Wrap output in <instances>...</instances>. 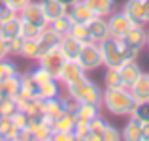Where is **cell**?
I'll list each match as a JSON object with an SVG mask.
<instances>
[{"mask_svg":"<svg viewBox=\"0 0 149 141\" xmlns=\"http://www.w3.org/2000/svg\"><path fill=\"white\" fill-rule=\"evenodd\" d=\"M100 55H102V64L106 68H119L125 60L136 58V51H130L127 45L121 41V38H115L109 34L106 40H102L98 44Z\"/></svg>","mask_w":149,"mask_h":141,"instance_id":"1","label":"cell"},{"mask_svg":"<svg viewBox=\"0 0 149 141\" xmlns=\"http://www.w3.org/2000/svg\"><path fill=\"white\" fill-rule=\"evenodd\" d=\"M102 104L109 113L123 117L132 113L136 100L132 98L130 91L125 87H106V91L102 92Z\"/></svg>","mask_w":149,"mask_h":141,"instance_id":"2","label":"cell"},{"mask_svg":"<svg viewBox=\"0 0 149 141\" xmlns=\"http://www.w3.org/2000/svg\"><path fill=\"white\" fill-rule=\"evenodd\" d=\"M66 88H68V96L76 100L77 104H95V105L102 104V91L91 79H87V75L68 83Z\"/></svg>","mask_w":149,"mask_h":141,"instance_id":"3","label":"cell"},{"mask_svg":"<svg viewBox=\"0 0 149 141\" xmlns=\"http://www.w3.org/2000/svg\"><path fill=\"white\" fill-rule=\"evenodd\" d=\"M77 62H79V66L85 72L100 68L102 66V55H100L98 44H95V41H85L83 47H81L79 57H77Z\"/></svg>","mask_w":149,"mask_h":141,"instance_id":"4","label":"cell"},{"mask_svg":"<svg viewBox=\"0 0 149 141\" xmlns=\"http://www.w3.org/2000/svg\"><path fill=\"white\" fill-rule=\"evenodd\" d=\"M125 13L134 25H147L149 23V0H128L125 4Z\"/></svg>","mask_w":149,"mask_h":141,"instance_id":"5","label":"cell"},{"mask_svg":"<svg viewBox=\"0 0 149 141\" xmlns=\"http://www.w3.org/2000/svg\"><path fill=\"white\" fill-rule=\"evenodd\" d=\"M108 26H109V34L111 36L123 38L134 26V23L128 19V15L125 11H121V13H109L108 15Z\"/></svg>","mask_w":149,"mask_h":141,"instance_id":"6","label":"cell"},{"mask_svg":"<svg viewBox=\"0 0 149 141\" xmlns=\"http://www.w3.org/2000/svg\"><path fill=\"white\" fill-rule=\"evenodd\" d=\"M19 17H21L23 21H30V23H34V25H38V26H44V28L49 26V23H47V19H45V13H44V10H42L40 2H32V0H30L25 8L19 11Z\"/></svg>","mask_w":149,"mask_h":141,"instance_id":"7","label":"cell"},{"mask_svg":"<svg viewBox=\"0 0 149 141\" xmlns=\"http://www.w3.org/2000/svg\"><path fill=\"white\" fill-rule=\"evenodd\" d=\"M64 55L61 53V49H58V45L55 47V49H49L47 53H44L40 58H38V62H40L42 68H45L47 72H51L55 77H57L58 70L62 68V64H64Z\"/></svg>","mask_w":149,"mask_h":141,"instance_id":"8","label":"cell"},{"mask_svg":"<svg viewBox=\"0 0 149 141\" xmlns=\"http://www.w3.org/2000/svg\"><path fill=\"white\" fill-rule=\"evenodd\" d=\"M121 41H123V44L127 45L130 51L140 53V49L147 44V32L143 30L142 25H134L123 38H121Z\"/></svg>","mask_w":149,"mask_h":141,"instance_id":"9","label":"cell"},{"mask_svg":"<svg viewBox=\"0 0 149 141\" xmlns=\"http://www.w3.org/2000/svg\"><path fill=\"white\" fill-rule=\"evenodd\" d=\"M83 75H85V70L79 66L77 60H64L62 68L58 70V73H57V81H62L64 85H68V83L79 79V77H83Z\"/></svg>","mask_w":149,"mask_h":141,"instance_id":"10","label":"cell"},{"mask_svg":"<svg viewBox=\"0 0 149 141\" xmlns=\"http://www.w3.org/2000/svg\"><path fill=\"white\" fill-rule=\"evenodd\" d=\"M83 44L85 41H81V40H77V38L70 36V34H66V36H62L61 41H58V49H61L62 55H64L66 60H77Z\"/></svg>","mask_w":149,"mask_h":141,"instance_id":"11","label":"cell"},{"mask_svg":"<svg viewBox=\"0 0 149 141\" xmlns=\"http://www.w3.org/2000/svg\"><path fill=\"white\" fill-rule=\"evenodd\" d=\"M117 72H119V77H121V83H123V87H125V88H130L132 83H134V81L140 77L142 70H140V66L136 64L134 58H130V60H125L123 64L117 68Z\"/></svg>","mask_w":149,"mask_h":141,"instance_id":"12","label":"cell"},{"mask_svg":"<svg viewBox=\"0 0 149 141\" xmlns=\"http://www.w3.org/2000/svg\"><path fill=\"white\" fill-rule=\"evenodd\" d=\"M89 28V40L95 41V44H100L102 40L109 36V26H108V19L106 17H95L87 23Z\"/></svg>","mask_w":149,"mask_h":141,"instance_id":"13","label":"cell"},{"mask_svg":"<svg viewBox=\"0 0 149 141\" xmlns=\"http://www.w3.org/2000/svg\"><path fill=\"white\" fill-rule=\"evenodd\" d=\"M15 105L17 109L25 111L26 115H38L42 113V105H44V100L38 96H23V94H17L15 96Z\"/></svg>","mask_w":149,"mask_h":141,"instance_id":"14","label":"cell"},{"mask_svg":"<svg viewBox=\"0 0 149 141\" xmlns=\"http://www.w3.org/2000/svg\"><path fill=\"white\" fill-rule=\"evenodd\" d=\"M68 17H70V21H76V23H89L96 15L83 0H77L76 4H72L68 8Z\"/></svg>","mask_w":149,"mask_h":141,"instance_id":"15","label":"cell"},{"mask_svg":"<svg viewBox=\"0 0 149 141\" xmlns=\"http://www.w3.org/2000/svg\"><path fill=\"white\" fill-rule=\"evenodd\" d=\"M40 4H42V10H44V13H45L47 23H53L55 19L68 15V6L61 4L58 0H42Z\"/></svg>","mask_w":149,"mask_h":141,"instance_id":"16","label":"cell"},{"mask_svg":"<svg viewBox=\"0 0 149 141\" xmlns=\"http://www.w3.org/2000/svg\"><path fill=\"white\" fill-rule=\"evenodd\" d=\"M66 111L64 107V102H62L61 96L57 98H49V100H44V105H42V113H44L45 119L51 120V124H53V120L57 119V117H61L62 113Z\"/></svg>","mask_w":149,"mask_h":141,"instance_id":"17","label":"cell"},{"mask_svg":"<svg viewBox=\"0 0 149 141\" xmlns=\"http://www.w3.org/2000/svg\"><path fill=\"white\" fill-rule=\"evenodd\" d=\"M132 94V98L138 102H147L149 100V75L147 73H140V77L132 83V87L128 88Z\"/></svg>","mask_w":149,"mask_h":141,"instance_id":"18","label":"cell"},{"mask_svg":"<svg viewBox=\"0 0 149 141\" xmlns=\"http://www.w3.org/2000/svg\"><path fill=\"white\" fill-rule=\"evenodd\" d=\"M0 36L6 41L15 38V36H21V17H19V13L10 17V19L0 21Z\"/></svg>","mask_w":149,"mask_h":141,"instance_id":"19","label":"cell"},{"mask_svg":"<svg viewBox=\"0 0 149 141\" xmlns=\"http://www.w3.org/2000/svg\"><path fill=\"white\" fill-rule=\"evenodd\" d=\"M21 88V77L11 75L6 79H0V100L2 98H15Z\"/></svg>","mask_w":149,"mask_h":141,"instance_id":"20","label":"cell"},{"mask_svg":"<svg viewBox=\"0 0 149 141\" xmlns=\"http://www.w3.org/2000/svg\"><path fill=\"white\" fill-rule=\"evenodd\" d=\"M61 38L62 36H58L55 30H51L49 26L42 32V36H40V40H38V47H40V57L44 53H47L49 49H55V47L58 45V41H61Z\"/></svg>","mask_w":149,"mask_h":141,"instance_id":"21","label":"cell"},{"mask_svg":"<svg viewBox=\"0 0 149 141\" xmlns=\"http://www.w3.org/2000/svg\"><path fill=\"white\" fill-rule=\"evenodd\" d=\"M30 130H32V139L36 141H45V139H51L53 135V128H51V120L45 119L42 122H34V124H29Z\"/></svg>","mask_w":149,"mask_h":141,"instance_id":"22","label":"cell"},{"mask_svg":"<svg viewBox=\"0 0 149 141\" xmlns=\"http://www.w3.org/2000/svg\"><path fill=\"white\" fill-rule=\"evenodd\" d=\"M93 11H95L96 17H108L109 13H113V8H115V0H83Z\"/></svg>","mask_w":149,"mask_h":141,"instance_id":"23","label":"cell"},{"mask_svg":"<svg viewBox=\"0 0 149 141\" xmlns=\"http://www.w3.org/2000/svg\"><path fill=\"white\" fill-rule=\"evenodd\" d=\"M74 126H76V115H74L72 111H64L61 117H57V119L53 120V124H51L53 132H72Z\"/></svg>","mask_w":149,"mask_h":141,"instance_id":"24","label":"cell"},{"mask_svg":"<svg viewBox=\"0 0 149 141\" xmlns=\"http://www.w3.org/2000/svg\"><path fill=\"white\" fill-rule=\"evenodd\" d=\"M74 115H76V120L91 122L95 117H98V105H95V104H77Z\"/></svg>","mask_w":149,"mask_h":141,"instance_id":"25","label":"cell"},{"mask_svg":"<svg viewBox=\"0 0 149 141\" xmlns=\"http://www.w3.org/2000/svg\"><path fill=\"white\" fill-rule=\"evenodd\" d=\"M142 122H138L136 119H130V122L125 126L121 138H125L127 141H142Z\"/></svg>","mask_w":149,"mask_h":141,"instance_id":"26","label":"cell"},{"mask_svg":"<svg viewBox=\"0 0 149 141\" xmlns=\"http://www.w3.org/2000/svg\"><path fill=\"white\" fill-rule=\"evenodd\" d=\"M21 57L29 58V60H38V58H40V47H38V40H32V38H23Z\"/></svg>","mask_w":149,"mask_h":141,"instance_id":"27","label":"cell"},{"mask_svg":"<svg viewBox=\"0 0 149 141\" xmlns=\"http://www.w3.org/2000/svg\"><path fill=\"white\" fill-rule=\"evenodd\" d=\"M58 96V83L57 79H49L45 83L38 85V98L42 100H49V98H57Z\"/></svg>","mask_w":149,"mask_h":141,"instance_id":"28","label":"cell"},{"mask_svg":"<svg viewBox=\"0 0 149 141\" xmlns=\"http://www.w3.org/2000/svg\"><path fill=\"white\" fill-rule=\"evenodd\" d=\"M19 94H23V96H38V83L32 77V73L21 75V88H19Z\"/></svg>","mask_w":149,"mask_h":141,"instance_id":"29","label":"cell"},{"mask_svg":"<svg viewBox=\"0 0 149 141\" xmlns=\"http://www.w3.org/2000/svg\"><path fill=\"white\" fill-rule=\"evenodd\" d=\"M89 126H91V138H89V141H102V135H104V130L108 128V122L98 115L89 122Z\"/></svg>","mask_w":149,"mask_h":141,"instance_id":"30","label":"cell"},{"mask_svg":"<svg viewBox=\"0 0 149 141\" xmlns=\"http://www.w3.org/2000/svg\"><path fill=\"white\" fill-rule=\"evenodd\" d=\"M47 28V26H45ZM44 26H38V25H34V23H30V21H23L21 19V36L23 38H32V40H40V36H42V32H44Z\"/></svg>","mask_w":149,"mask_h":141,"instance_id":"31","label":"cell"},{"mask_svg":"<svg viewBox=\"0 0 149 141\" xmlns=\"http://www.w3.org/2000/svg\"><path fill=\"white\" fill-rule=\"evenodd\" d=\"M132 119H136L142 124H149V100L147 102H138L132 109Z\"/></svg>","mask_w":149,"mask_h":141,"instance_id":"32","label":"cell"},{"mask_svg":"<svg viewBox=\"0 0 149 141\" xmlns=\"http://www.w3.org/2000/svg\"><path fill=\"white\" fill-rule=\"evenodd\" d=\"M68 34H70V36H74V38H77V40H81V41H91V40H89L87 23H76V21H72Z\"/></svg>","mask_w":149,"mask_h":141,"instance_id":"33","label":"cell"},{"mask_svg":"<svg viewBox=\"0 0 149 141\" xmlns=\"http://www.w3.org/2000/svg\"><path fill=\"white\" fill-rule=\"evenodd\" d=\"M70 25H72L70 17H68V15H64V17H58V19H55L53 23H49V28L55 30L58 36H66L68 30H70Z\"/></svg>","mask_w":149,"mask_h":141,"instance_id":"34","label":"cell"},{"mask_svg":"<svg viewBox=\"0 0 149 141\" xmlns=\"http://www.w3.org/2000/svg\"><path fill=\"white\" fill-rule=\"evenodd\" d=\"M72 132L74 138L81 141H89V138H91V126H89V122H83V120H76V126Z\"/></svg>","mask_w":149,"mask_h":141,"instance_id":"35","label":"cell"},{"mask_svg":"<svg viewBox=\"0 0 149 141\" xmlns=\"http://www.w3.org/2000/svg\"><path fill=\"white\" fill-rule=\"evenodd\" d=\"M15 109H17L15 98H2L0 100V117H11Z\"/></svg>","mask_w":149,"mask_h":141,"instance_id":"36","label":"cell"},{"mask_svg":"<svg viewBox=\"0 0 149 141\" xmlns=\"http://www.w3.org/2000/svg\"><path fill=\"white\" fill-rule=\"evenodd\" d=\"M104 81H106V87H123V83H121V77H119V72H117V68H108V70H106Z\"/></svg>","mask_w":149,"mask_h":141,"instance_id":"37","label":"cell"},{"mask_svg":"<svg viewBox=\"0 0 149 141\" xmlns=\"http://www.w3.org/2000/svg\"><path fill=\"white\" fill-rule=\"evenodd\" d=\"M11 75H17V68H15L13 62L2 58L0 60V79H6V77H11Z\"/></svg>","mask_w":149,"mask_h":141,"instance_id":"38","label":"cell"},{"mask_svg":"<svg viewBox=\"0 0 149 141\" xmlns=\"http://www.w3.org/2000/svg\"><path fill=\"white\" fill-rule=\"evenodd\" d=\"M10 119H11V122H13L15 126H19V128H26L29 126V115H26L25 111H21V109H15L13 115H11Z\"/></svg>","mask_w":149,"mask_h":141,"instance_id":"39","label":"cell"},{"mask_svg":"<svg viewBox=\"0 0 149 141\" xmlns=\"http://www.w3.org/2000/svg\"><path fill=\"white\" fill-rule=\"evenodd\" d=\"M32 77L36 79L38 85H40V83H45V81H49V79H57L53 73L47 72L45 68H42V66H38V70H34V72H32Z\"/></svg>","mask_w":149,"mask_h":141,"instance_id":"40","label":"cell"},{"mask_svg":"<svg viewBox=\"0 0 149 141\" xmlns=\"http://www.w3.org/2000/svg\"><path fill=\"white\" fill-rule=\"evenodd\" d=\"M21 49H23V36H15L8 40V53L10 55H21Z\"/></svg>","mask_w":149,"mask_h":141,"instance_id":"41","label":"cell"},{"mask_svg":"<svg viewBox=\"0 0 149 141\" xmlns=\"http://www.w3.org/2000/svg\"><path fill=\"white\" fill-rule=\"evenodd\" d=\"M13 15H17V11H13L10 6H8L6 0H0V21H4V19H10L13 17Z\"/></svg>","mask_w":149,"mask_h":141,"instance_id":"42","label":"cell"},{"mask_svg":"<svg viewBox=\"0 0 149 141\" xmlns=\"http://www.w3.org/2000/svg\"><path fill=\"white\" fill-rule=\"evenodd\" d=\"M119 138H121V134L111 126V124H108V128L104 130V135H102V141H117Z\"/></svg>","mask_w":149,"mask_h":141,"instance_id":"43","label":"cell"},{"mask_svg":"<svg viewBox=\"0 0 149 141\" xmlns=\"http://www.w3.org/2000/svg\"><path fill=\"white\" fill-rule=\"evenodd\" d=\"M51 139L55 141H74V132H53V135H51Z\"/></svg>","mask_w":149,"mask_h":141,"instance_id":"44","label":"cell"},{"mask_svg":"<svg viewBox=\"0 0 149 141\" xmlns=\"http://www.w3.org/2000/svg\"><path fill=\"white\" fill-rule=\"evenodd\" d=\"M6 2H8V6H10L11 10H13V11H17V13H19V11H21L23 8H25L26 4L30 2V0H6Z\"/></svg>","mask_w":149,"mask_h":141,"instance_id":"45","label":"cell"},{"mask_svg":"<svg viewBox=\"0 0 149 141\" xmlns=\"http://www.w3.org/2000/svg\"><path fill=\"white\" fill-rule=\"evenodd\" d=\"M8 55H10V53H8V41L0 36V60H2V58H6Z\"/></svg>","mask_w":149,"mask_h":141,"instance_id":"46","label":"cell"},{"mask_svg":"<svg viewBox=\"0 0 149 141\" xmlns=\"http://www.w3.org/2000/svg\"><path fill=\"white\" fill-rule=\"evenodd\" d=\"M142 141H149V124L142 126Z\"/></svg>","mask_w":149,"mask_h":141,"instance_id":"47","label":"cell"},{"mask_svg":"<svg viewBox=\"0 0 149 141\" xmlns=\"http://www.w3.org/2000/svg\"><path fill=\"white\" fill-rule=\"evenodd\" d=\"M58 2H61V4H64V6H68V8H70V6H72V4H76L77 0H58Z\"/></svg>","mask_w":149,"mask_h":141,"instance_id":"48","label":"cell"},{"mask_svg":"<svg viewBox=\"0 0 149 141\" xmlns=\"http://www.w3.org/2000/svg\"><path fill=\"white\" fill-rule=\"evenodd\" d=\"M147 44H149V30H147Z\"/></svg>","mask_w":149,"mask_h":141,"instance_id":"49","label":"cell"},{"mask_svg":"<svg viewBox=\"0 0 149 141\" xmlns=\"http://www.w3.org/2000/svg\"><path fill=\"white\" fill-rule=\"evenodd\" d=\"M0 122H2V117H0Z\"/></svg>","mask_w":149,"mask_h":141,"instance_id":"50","label":"cell"}]
</instances>
